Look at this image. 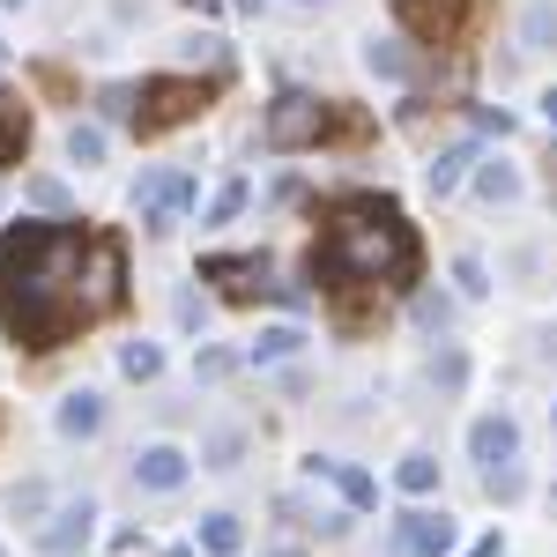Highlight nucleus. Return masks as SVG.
Segmentation results:
<instances>
[{
	"label": "nucleus",
	"mask_w": 557,
	"mask_h": 557,
	"mask_svg": "<svg viewBox=\"0 0 557 557\" xmlns=\"http://www.w3.org/2000/svg\"><path fill=\"white\" fill-rule=\"evenodd\" d=\"M97 120H134V83H104L97 89Z\"/></svg>",
	"instance_id": "29"
},
{
	"label": "nucleus",
	"mask_w": 557,
	"mask_h": 557,
	"mask_svg": "<svg viewBox=\"0 0 557 557\" xmlns=\"http://www.w3.org/2000/svg\"><path fill=\"white\" fill-rule=\"evenodd\" d=\"M89 528H97V498H67V506L38 528V550L45 557H75L89 543Z\"/></svg>",
	"instance_id": "10"
},
{
	"label": "nucleus",
	"mask_w": 557,
	"mask_h": 557,
	"mask_svg": "<svg viewBox=\"0 0 557 557\" xmlns=\"http://www.w3.org/2000/svg\"><path fill=\"white\" fill-rule=\"evenodd\" d=\"M201 283H231V298H260L268 290V253H209Z\"/></svg>",
	"instance_id": "11"
},
{
	"label": "nucleus",
	"mask_w": 557,
	"mask_h": 557,
	"mask_svg": "<svg viewBox=\"0 0 557 557\" xmlns=\"http://www.w3.org/2000/svg\"><path fill=\"white\" fill-rule=\"evenodd\" d=\"M194 201H201V178L194 172H141L134 178V215H141V231H172Z\"/></svg>",
	"instance_id": "6"
},
{
	"label": "nucleus",
	"mask_w": 557,
	"mask_h": 557,
	"mask_svg": "<svg viewBox=\"0 0 557 557\" xmlns=\"http://www.w3.org/2000/svg\"><path fill=\"white\" fill-rule=\"evenodd\" d=\"M209 104H215V83H201V75H149V83L134 89V134L157 141V134H172V127H194Z\"/></svg>",
	"instance_id": "4"
},
{
	"label": "nucleus",
	"mask_w": 557,
	"mask_h": 557,
	"mask_svg": "<svg viewBox=\"0 0 557 557\" xmlns=\"http://www.w3.org/2000/svg\"><path fill=\"white\" fill-rule=\"evenodd\" d=\"M394 483H401L409 498H431V491H438V461H431V454H401V469H394Z\"/></svg>",
	"instance_id": "23"
},
{
	"label": "nucleus",
	"mask_w": 557,
	"mask_h": 557,
	"mask_svg": "<svg viewBox=\"0 0 557 557\" xmlns=\"http://www.w3.org/2000/svg\"><path fill=\"white\" fill-rule=\"evenodd\" d=\"M364 67L386 75V83H409V52H401L394 38H364Z\"/></svg>",
	"instance_id": "22"
},
{
	"label": "nucleus",
	"mask_w": 557,
	"mask_h": 557,
	"mask_svg": "<svg viewBox=\"0 0 557 557\" xmlns=\"http://www.w3.org/2000/svg\"><path fill=\"white\" fill-rule=\"evenodd\" d=\"M454 283H461V298H491V275H483V260H475V253L454 260Z\"/></svg>",
	"instance_id": "32"
},
{
	"label": "nucleus",
	"mask_w": 557,
	"mask_h": 557,
	"mask_svg": "<svg viewBox=\"0 0 557 557\" xmlns=\"http://www.w3.org/2000/svg\"><path fill=\"white\" fill-rule=\"evenodd\" d=\"M424 268V246H417V223L394 209L386 194H349L327 209L312 253H305V275L320 290H409Z\"/></svg>",
	"instance_id": "2"
},
{
	"label": "nucleus",
	"mask_w": 557,
	"mask_h": 557,
	"mask_svg": "<svg viewBox=\"0 0 557 557\" xmlns=\"http://www.w3.org/2000/svg\"><path fill=\"white\" fill-rule=\"evenodd\" d=\"M335 127H349L335 97H320V89H275V104H268V120H260V141H268L275 157H290V149H320Z\"/></svg>",
	"instance_id": "3"
},
{
	"label": "nucleus",
	"mask_w": 557,
	"mask_h": 557,
	"mask_svg": "<svg viewBox=\"0 0 557 557\" xmlns=\"http://www.w3.org/2000/svg\"><path fill=\"white\" fill-rule=\"evenodd\" d=\"M305 469H312V475H327V483H335V491L349 498V513H364V506H380V483H372L364 469H349V461H327V454H312Z\"/></svg>",
	"instance_id": "14"
},
{
	"label": "nucleus",
	"mask_w": 557,
	"mask_h": 557,
	"mask_svg": "<svg viewBox=\"0 0 557 557\" xmlns=\"http://www.w3.org/2000/svg\"><path fill=\"white\" fill-rule=\"evenodd\" d=\"M194 372H201V380H231V372H238V357H231V349H201V357H194Z\"/></svg>",
	"instance_id": "34"
},
{
	"label": "nucleus",
	"mask_w": 557,
	"mask_h": 557,
	"mask_svg": "<svg viewBox=\"0 0 557 557\" xmlns=\"http://www.w3.org/2000/svg\"><path fill=\"white\" fill-rule=\"evenodd\" d=\"M67 164H104V127H89V120H75V127H67Z\"/></svg>",
	"instance_id": "26"
},
{
	"label": "nucleus",
	"mask_w": 557,
	"mask_h": 557,
	"mask_svg": "<svg viewBox=\"0 0 557 557\" xmlns=\"http://www.w3.org/2000/svg\"><path fill=\"white\" fill-rule=\"evenodd\" d=\"M469 454L483 461V475H491V469H513V461H520V424L506 417V409L475 417V424H469Z\"/></svg>",
	"instance_id": "9"
},
{
	"label": "nucleus",
	"mask_w": 557,
	"mask_h": 557,
	"mask_svg": "<svg viewBox=\"0 0 557 557\" xmlns=\"http://www.w3.org/2000/svg\"><path fill=\"white\" fill-rule=\"evenodd\" d=\"M45 506H52V498H45V483H23V491H15V513H23V520L45 513Z\"/></svg>",
	"instance_id": "36"
},
{
	"label": "nucleus",
	"mask_w": 557,
	"mask_h": 557,
	"mask_svg": "<svg viewBox=\"0 0 557 557\" xmlns=\"http://www.w3.org/2000/svg\"><path fill=\"white\" fill-rule=\"evenodd\" d=\"M275 557H298V550H275Z\"/></svg>",
	"instance_id": "43"
},
{
	"label": "nucleus",
	"mask_w": 557,
	"mask_h": 557,
	"mask_svg": "<svg viewBox=\"0 0 557 557\" xmlns=\"http://www.w3.org/2000/svg\"><path fill=\"white\" fill-rule=\"evenodd\" d=\"M246 201H253V178H223L209 201V231H223V223H238L246 215Z\"/></svg>",
	"instance_id": "21"
},
{
	"label": "nucleus",
	"mask_w": 557,
	"mask_h": 557,
	"mask_svg": "<svg viewBox=\"0 0 557 557\" xmlns=\"http://www.w3.org/2000/svg\"><path fill=\"white\" fill-rule=\"evenodd\" d=\"M483 491H491L498 506H513L520 491H528V475H520V469H491V475H483Z\"/></svg>",
	"instance_id": "33"
},
{
	"label": "nucleus",
	"mask_w": 557,
	"mask_h": 557,
	"mask_svg": "<svg viewBox=\"0 0 557 557\" xmlns=\"http://www.w3.org/2000/svg\"><path fill=\"white\" fill-rule=\"evenodd\" d=\"M543 120H550V127H557V89H550V97H543Z\"/></svg>",
	"instance_id": "38"
},
{
	"label": "nucleus",
	"mask_w": 557,
	"mask_h": 557,
	"mask_svg": "<svg viewBox=\"0 0 557 557\" xmlns=\"http://www.w3.org/2000/svg\"><path fill=\"white\" fill-rule=\"evenodd\" d=\"M483 15V0H394V23L417 45H461Z\"/></svg>",
	"instance_id": "5"
},
{
	"label": "nucleus",
	"mask_w": 557,
	"mask_h": 557,
	"mask_svg": "<svg viewBox=\"0 0 557 557\" xmlns=\"http://www.w3.org/2000/svg\"><path fill=\"white\" fill-rule=\"evenodd\" d=\"M520 45L528 52H550L557 45V0H528L520 8Z\"/></svg>",
	"instance_id": "19"
},
{
	"label": "nucleus",
	"mask_w": 557,
	"mask_h": 557,
	"mask_svg": "<svg viewBox=\"0 0 557 557\" xmlns=\"http://www.w3.org/2000/svg\"><path fill=\"white\" fill-rule=\"evenodd\" d=\"M305 343H312V335H305L298 320H275V327H260V335H253L246 364H290V357H305Z\"/></svg>",
	"instance_id": "16"
},
{
	"label": "nucleus",
	"mask_w": 557,
	"mask_h": 557,
	"mask_svg": "<svg viewBox=\"0 0 557 557\" xmlns=\"http://www.w3.org/2000/svg\"><path fill=\"white\" fill-rule=\"evenodd\" d=\"M178 60H186V67H209L215 83H223V67H231V45L215 38V30H194V38H178Z\"/></svg>",
	"instance_id": "20"
},
{
	"label": "nucleus",
	"mask_w": 557,
	"mask_h": 557,
	"mask_svg": "<svg viewBox=\"0 0 557 557\" xmlns=\"http://www.w3.org/2000/svg\"><path fill=\"white\" fill-rule=\"evenodd\" d=\"M52 424H60V438H97V431H104V394H97V386H75Z\"/></svg>",
	"instance_id": "15"
},
{
	"label": "nucleus",
	"mask_w": 557,
	"mask_h": 557,
	"mask_svg": "<svg viewBox=\"0 0 557 557\" xmlns=\"http://www.w3.org/2000/svg\"><path fill=\"white\" fill-rule=\"evenodd\" d=\"M120 372H127V380H157V372H164V349L157 343H127L120 349Z\"/></svg>",
	"instance_id": "28"
},
{
	"label": "nucleus",
	"mask_w": 557,
	"mask_h": 557,
	"mask_svg": "<svg viewBox=\"0 0 557 557\" xmlns=\"http://www.w3.org/2000/svg\"><path fill=\"white\" fill-rule=\"evenodd\" d=\"M172 557H201V550H172Z\"/></svg>",
	"instance_id": "40"
},
{
	"label": "nucleus",
	"mask_w": 557,
	"mask_h": 557,
	"mask_svg": "<svg viewBox=\"0 0 557 557\" xmlns=\"http://www.w3.org/2000/svg\"><path fill=\"white\" fill-rule=\"evenodd\" d=\"M409 312H417V327H424V335H446V327H454V298H446V290H417Z\"/></svg>",
	"instance_id": "25"
},
{
	"label": "nucleus",
	"mask_w": 557,
	"mask_h": 557,
	"mask_svg": "<svg viewBox=\"0 0 557 557\" xmlns=\"http://www.w3.org/2000/svg\"><path fill=\"white\" fill-rule=\"evenodd\" d=\"M0 8H23V0H0Z\"/></svg>",
	"instance_id": "41"
},
{
	"label": "nucleus",
	"mask_w": 557,
	"mask_h": 557,
	"mask_svg": "<svg viewBox=\"0 0 557 557\" xmlns=\"http://www.w3.org/2000/svg\"><path fill=\"white\" fill-rule=\"evenodd\" d=\"M83 223H8L0 231V327L23 349H60L89 327L83 268H89Z\"/></svg>",
	"instance_id": "1"
},
{
	"label": "nucleus",
	"mask_w": 557,
	"mask_h": 557,
	"mask_svg": "<svg viewBox=\"0 0 557 557\" xmlns=\"http://www.w3.org/2000/svg\"><path fill=\"white\" fill-rule=\"evenodd\" d=\"M298 8H320V0H298Z\"/></svg>",
	"instance_id": "42"
},
{
	"label": "nucleus",
	"mask_w": 557,
	"mask_h": 557,
	"mask_svg": "<svg viewBox=\"0 0 557 557\" xmlns=\"http://www.w3.org/2000/svg\"><path fill=\"white\" fill-rule=\"evenodd\" d=\"M475 194L483 201H520V172L513 164H475Z\"/></svg>",
	"instance_id": "24"
},
{
	"label": "nucleus",
	"mask_w": 557,
	"mask_h": 557,
	"mask_svg": "<svg viewBox=\"0 0 557 557\" xmlns=\"http://www.w3.org/2000/svg\"><path fill=\"white\" fill-rule=\"evenodd\" d=\"M454 543H461L454 513H431V506H409V513L394 520V535H386V550H394V557H446Z\"/></svg>",
	"instance_id": "8"
},
{
	"label": "nucleus",
	"mask_w": 557,
	"mask_h": 557,
	"mask_svg": "<svg viewBox=\"0 0 557 557\" xmlns=\"http://www.w3.org/2000/svg\"><path fill=\"white\" fill-rule=\"evenodd\" d=\"M475 127H483V134H513V112H506V104H483Z\"/></svg>",
	"instance_id": "35"
},
{
	"label": "nucleus",
	"mask_w": 557,
	"mask_h": 557,
	"mask_svg": "<svg viewBox=\"0 0 557 557\" xmlns=\"http://www.w3.org/2000/svg\"><path fill=\"white\" fill-rule=\"evenodd\" d=\"M23 194H30V201H38L45 215H67V186H60V178H52V172H38V178H30V186H23Z\"/></svg>",
	"instance_id": "30"
},
{
	"label": "nucleus",
	"mask_w": 557,
	"mask_h": 557,
	"mask_svg": "<svg viewBox=\"0 0 557 557\" xmlns=\"http://www.w3.org/2000/svg\"><path fill=\"white\" fill-rule=\"evenodd\" d=\"M23 157H30V97L0 89V172H15Z\"/></svg>",
	"instance_id": "13"
},
{
	"label": "nucleus",
	"mask_w": 557,
	"mask_h": 557,
	"mask_svg": "<svg viewBox=\"0 0 557 557\" xmlns=\"http://www.w3.org/2000/svg\"><path fill=\"white\" fill-rule=\"evenodd\" d=\"M0 52H8V45H0Z\"/></svg>",
	"instance_id": "44"
},
{
	"label": "nucleus",
	"mask_w": 557,
	"mask_h": 557,
	"mask_svg": "<svg viewBox=\"0 0 557 557\" xmlns=\"http://www.w3.org/2000/svg\"><path fill=\"white\" fill-rule=\"evenodd\" d=\"M461 380H469V357H461V349H438V357H431V386H446V394H454Z\"/></svg>",
	"instance_id": "31"
},
{
	"label": "nucleus",
	"mask_w": 557,
	"mask_h": 557,
	"mask_svg": "<svg viewBox=\"0 0 557 557\" xmlns=\"http://www.w3.org/2000/svg\"><path fill=\"white\" fill-rule=\"evenodd\" d=\"M461 178H475V141H454V149H438V157L424 164V186L438 194V201H446Z\"/></svg>",
	"instance_id": "17"
},
{
	"label": "nucleus",
	"mask_w": 557,
	"mask_h": 557,
	"mask_svg": "<svg viewBox=\"0 0 557 557\" xmlns=\"http://www.w3.org/2000/svg\"><path fill=\"white\" fill-rule=\"evenodd\" d=\"M201 454H209V469H238V454H246V431H238V424L209 431V446H201Z\"/></svg>",
	"instance_id": "27"
},
{
	"label": "nucleus",
	"mask_w": 557,
	"mask_h": 557,
	"mask_svg": "<svg viewBox=\"0 0 557 557\" xmlns=\"http://www.w3.org/2000/svg\"><path fill=\"white\" fill-rule=\"evenodd\" d=\"M194 8H223V0H194Z\"/></svg>",
	"instance_id": "39"
},
{
	"label": "nucleus",
	"mask_w": 557,
	"mask_h": 557,
	"mask_svg": "<svg viewBox=\"0 0 557 557\" xmlns=\"http://www.w3.org/2000/svg\"><path fill=\"white\" fill-rule=\"evenodd\" d=\"M83 305H89V320H104V312H120V305H127V246H120L112 231H97V238H89Z\"/></svg>",
	"instance_id": "7"
},
{
	"label": "nucleus",
	"mask_w": 557,
	"mask_h": 557,
	"mask_svg": "<svg viewBox=\"0 0 557 557\" xmlns=\"http://www.w3.org/2000/svg\"><path fill=\"white\" fill-rule=\"evenodd\" d=\"M231 8H238V15H260V8H268V0H231Z\"/></svg>",
	"instance_id": "37"
},
{
	"label": "nucleus",
	"mask_w": 557,
	"mask_h": 557,
	"mask_svg": "<svg viewBox=\"0 0 557 557\" xmlns=\"http://www.w3.org/2000/svg\"><path fill=\"white\" fill-rule=\"evenodd\" d=\"M194 550H201V557H238V550H246V528H238V513H201V528H194Z\"/></svg>",
	"instance_id": "18"
},
{
	"label": "nucleus",
	"mask_w": 557,
	"mask_h": 557,
	"mask_svg": "<svg viewBox=\"0 0 557 557\" xmlns=\"http://www.w3.org/2000/svg\"><path fill=\"white\" fill-rule=\"evenodd\" d=\"M186 475H194V461H186V446H172V438H157V446L134 454V483L141 491H178Z\"/></svg>",
	"instance_id": "12"
}]
</instances>
